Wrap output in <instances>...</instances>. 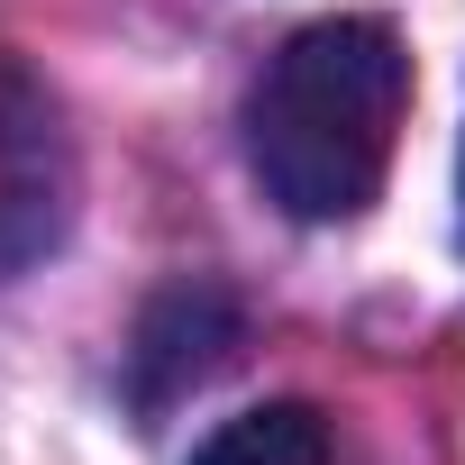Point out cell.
I'll return each mask as SVG.
<instances>
[{"label": "cell", "instance_id": "1", "mask_svg": "<svg viewBox=\"0 0 465 465\" xmlns=\"http://www.w3.org/2000/svg\"><path fill=\"white\" fill-rule=\"evenodd\" d=\"M411 110V46L383 19H311L247 101V164L265 201L311 228L374 210Z\"/></svg>", "mask_w": 465, "mask_h": 465}, {"label": "cell", "instance_id": "2", "mask_svg": "<svg viewBox=\"0 0 465 465\" xmlns=\"http://www.w3.org/2000/svg\"><path fill=\"white\" fill-rule=\"evenodd\" d=\"M64 228V137L28 74L0 64V283L37 265Z\"/></svg>", "mask_w": 465, "mask_h": 465}, {"label": "cell", "instance_id": "3", "mask_svg": "<svg viewBox=\"0 0 465 465\" xmlns=\"http://www.w3.org/2000/svg\"><path fill=\"white\" fill-rule=\"evenodd\" d=\"M228 347H238V302L210 292V283H183V292H164V302L146 311V329H137V392L164 401V392L201 383Z\"/></svg>", "mask_w": 465, "mask_h": 465}, {"label": "cell", "instance_id": "4", "mask_svg": "<svg viewBox=\"0 0 465 465\" xmlns=\"http://www.w3.org/2000/svg\"><path fill=\"white\" fill-rule=\"evenodd\" d=\"M329 447H338L329 411H311V401H256L238 420H219L192 465H329Z\"/></svg>", "mask_w": 465, "mask_h": 465}]
</instances>
